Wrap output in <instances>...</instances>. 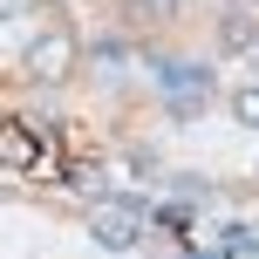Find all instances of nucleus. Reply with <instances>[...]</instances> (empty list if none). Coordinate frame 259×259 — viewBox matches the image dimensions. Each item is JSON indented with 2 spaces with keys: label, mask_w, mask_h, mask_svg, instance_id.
Instances as JSON below:
<instances>
[{
  "label": "nucleus",
  "mask_w": 259,
  "mask_h": 259,
  "mask_svg": "<svg viewBox=\"0 0 259 259\" xmlns=\"http://www.w3.org/2000/svg\"><path fill=\"white\" fill-rule=\"evenodd\" d=\"M21 7H27V0H0V14H21Z\"/></svg>",
  "instance_id": "0eeeda50"
},
{
  "label": "nucleus",
  "mask_w": 259,
  "mask_h": 259,
  "mask_svg": "<svg viewBox=\"0 0 259 259\" xmlns=\"http://www.w3.org/2000/svg\"><path fill=\"white\" fill-rule=\"evenodd\" d=\"M225 259H259V225H225Z\"/></svg>",
  "instance_id": "7ed1b4c3"
},
{
  "label": "nucleus",
  "mask_w": 259,
  "mask_h": 259,
  "mask_svg": "<svg viewBox=\"0 0 259 259\" xmlns=\"http://www.w3.org/2000/svg\"><path fill=\"white\" fill-rule=\"evenodd\" d=\"M0 157H14V164H27V157H34V137H27V130H7V137H0Z\"/></svg>",
  "instance_id": "39448f33"
},
{
  "label": "nucleus",
  "mask_w": 259,
  "mask_h": 259,
  "mask_svg": "<svg viewBox=\"0 0 259 259\" xmlns=\"http://www.w3.org/2000/svg\"><path fill=\"white\" fill-rule=\"evenodd\" d=\"M252 41H259V21H246V14L225 21V48H252Z\"/></svg>",
  "instance_id": "423d86ee"
},
{
  "label": "nucleus",
  "mask_w": 259,
  "mask_h": 259,
  "mask_svg": "<svg viewBox=\"0 0 259 259\" xmlns=\"http://www.w3.org/2000/svg\"><path fill=\"white\" fill-rule=\"evenodd\" d=\"M68 62H75V41H68V34H41L34 48H27V75H41V82L62 75Z\"/></svg>",
  "instance_id": "f03ea898"
},
{
  "label": "nucleus",
  "mask_w": 259,
  "mask_h": 259,
  "mask_svg": "<svg viewBox=\"0 0 259 259\" xmlns=\"http://www.w3.org/2000/svg\"><path fill=\"white\" fill-rule=\"evenodd\" d=\"M232 123L259 130V82H239V89H232Z\"/></svg>",
  "instance_id": "20e7f679"
},
{
  "label": "nucleus",
  "mask_w": 259,
  "mask_h": 259,
  "mask_svg": "<svg viewBox=\"0 0 259 259\" xmlns=\"http://www.w3.org/2000/svg\"><path fill=\"white\" fill-rule=\"evenodd\" d=\"M157 7H184V0H157Z\"/></svg>",
  "instance_id": "6e6552de"
},
{
  "label": "nucleus",
  "mask_w": 259,
  "mask_h": 259,
  "mask_svg": "<svg viewBox=\"0 0 259 259\" xmlns=\"http://www.w3.org/2000/svg\"><path fill=\"white\" fill-rule=\"evenodd\" d=\"M143 219H150V205H143V198H109L103 211H96V246H109V252H130L143 239Z\"/></svg>",
  "instance_id": "f257e3e1"
}]
</instances>
